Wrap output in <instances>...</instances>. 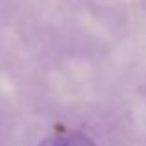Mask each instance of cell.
I'll return each mask as SVG.
<instances>
[{
  "label": "cell",
  "instance_id": "obj_1",
  "mask_svg": "<svg viewBox=\"0 0 146 146\" xmlns=\"http://www.w3.org/2000/svg\"><path fill=\"white\" fill-rule=\"evenodd\" d=\"M39 146H96V144L85 133L65 131V133H57V135H50Z\"/></svg>",
  "mask_w": 146,
  "mask_h": 146
}]
</instances>
